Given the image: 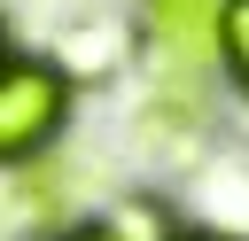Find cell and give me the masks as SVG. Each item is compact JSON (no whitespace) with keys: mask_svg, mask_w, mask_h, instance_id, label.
Returning a JSON list of instances; mask_svg holds the SVG:
<instances>
[{"mask_svg":"<svg viewBox=\"0 0 249 241\" xmlns=\"http://www.w3.org/2000/svg\"><path fill=\"white\" fill-rule=\"evenodd\" d=\"M0 62H8V16H0Z\"/></svg>","mask_w":249,"mask_h":241,"instance_id":"obj_8","label":"cell"},{"mask_svg":"<svg viewBox=\"0 0 249 241\" xmlns=\"http://www.w3.org/2000/svg\"><path fill=\"white\" fill-rule=\"evenodd\" d=\"M218 70H226L233 93L249 101V0H226V8H218Z\"/></svg>","mask_w":249,"mask_h":241,"instance_id":"obj_4","label":"cell"},{"mask_svg":"<svg viewBox=\"0 0 249 241\" xmlns=\"http://www.w3.org/2000/svg\"><path fill=\"white\" fill-rule=\"evenodd\" d=\"M218 8L226 0H140V39L163 62V78L187 93H195V70L218 54Z\"/></svg>","mask_w":249,"mask_h":241,"instance_id":"obj_2","label":"cell"},{"mask_svg":"<svg viewBox=\"0 0 249 241\" xmlns=\"http://www.w3.org/2000/svg\"><path fill=\"white\" fill-rule=\"evenodd\" d=\"M171 241H226V233H171Z\"/></svg>","mask_w":249,"mask_h":241,"instance_id":"obj_7","label":"cell"},{"mask_svg":"<svg viewBox=\"0 0 249 241\" xmlns=\"http://www.w3.org/2000/svg\"><path fill=\"white\" fill-rule=\"evenodd\" d=\"M62 241H117L109 225H78V233H62Z\"/></svg>","mask_w":249,"mask_h":241,"instance_id":"obj_6","label":"cell"},{"mask_svg":"<svg viewBox=\"0 0 249 241\" xmlns=\"http://www.w3.org/2000/svg\"><path fill=\"white\" fill-rule=\"evenodd\" d=\"M109 233H117V241H171V218H163L156 202H117V210H109Z\"/></svg>","mask_w":249,"mask_h":241,"instance_id":"obj_5","label":"cell"},{"mask_svg":"<svg viewBox=\"0 0 249 241\" xmlns=\"http://www.w3.org/2000/svg\"><path fill=\"white\" fill-rule=\"evenodd\" d=\"M54 70H62V78H109V70H124V23H117V16L70 23L62 47H54Z\"/></svg>","mask_w":249,"mask_h":241,"instance_id":"obj_3","label":"cell"},{"mask_svg":"<svg viewBox=\"0 0 249 241\" xmlns=\"http://www.w3.org/2000/svg\"><path fill=\"white\" fill-rule=\"evenodd\" d=\"M62 124H70V78L39 54H8L0 62V171L47 155Z\"/></svg>","mask_w":249,"mask_h":241,"instance_id":"obj_1","label":"cell"}]
</instances>
